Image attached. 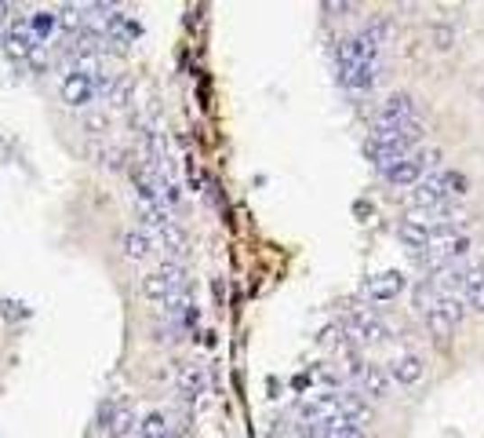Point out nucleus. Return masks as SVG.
Masks as SVG:
<instances>
[{
	"label": "nucleus",
	"instance_id": "obj_6",
	"mask_svg": "<svg viewBox=\"0 0 484 438\" xmlns=\"http://www.w3.org/2000/svg\"><path fill=\"white\" fill-rule=\"evenodd\" d=\"M342 325H346V332L357 340V347H361V343L379 347V343H386V340L394 336V329L386 325V322H382L375 311H353V314H350Z\"/></svg>",
	"mask_w": 484,
	"mask_h": 438
},
{
	"label": "nucleus",
	"instance_id": "obj_9",
	"mask_svg": "<svg viewBox=\"0 0 484 438\" xmlns=\"http://www.w3.org/2000/svg\"><path fill=\"white\" fill-rule=\"evenodd\" d=\"M386 373H390L394 387H416L423 377H426V362L419 355H412V350H405V355L390 359L386 362Z\"/></svg>",
	"mask_w": 484,
	"mask_h": 438
},
{
	"label": "nucleus",
	"instance_id": "obj_5",
	"mask_svg": "<svg viewBox=\"0 0 484 438\" xmlns=\"http://www.w3.org/2000/svg\"><path fill=\"white\" fill-rule=\"evenodd\" d=\"M419 121V103L416 96L408 92H397L390 96L379 110H375V132H390V128H401V125H416Z\"/></svg>",
	"mask_w": 484,
	"mask_h": 438
},
{
	"label": "nucleus",
	"instance_id": "obj_21",
	"mask_svg": "<svg viewBox=\"0 0 484 438\" xmlns=\"http://www.w3.org/2000/svg\"><path fill=\"white\" fill-rule=\"evenodd\" d=\"M480 99H484V84H480Z\"/></svg>",
	"mask_w": 484,
	"mask_h": 438
},
{
	"label": "nucleus",
	"instance_id": "obj_17",
	"mask_svg": "<svg viewBox=\"0 0 484 438\" xmlns=\"http://www.w3.org/2000/svg\"><path fill=\"white\" fill-rule=\"evenodd\" d=\"M296 438H332L335 434V424H317V420H299L292 427Z\"/></svg>",
	"mask_w": 484,
	"mask_h": 438
},
{
	"label": "nucleus",
	"instance_id": "obj_15",
	"mask_svg": "<svg viewBox=\"0 0 484 438\" xmlns=\"http://www.w3.org/2000/svg\"><path fill=\"white\" fill-rule=\"evenodd\" d=\"M139 438H175V431H171V416L168 413H146L142 420H139Z\"/></svg>",
	"mask_w": 484,
	"mask_h": 438
},
{
	"label": "nucleus",
	"instance_id": "obj_7",
	"mask_svg": "<svg viewBox=\"0 0 484 438\" xmlns=\"http://www.w3.org/2000/svg\"><path fill=\"white\" fill-rule=\"evenodd\" d=\"M405 289H408V278H405L401 271H382V275H371L361 293H364L368 303H390V300H397Z\"/></svg>",
	"mask_w": 484,
	"mask_h": 438
},
{
	"label": "nucleus",
	"instance_id": "obj_13",
	"mask_svg": "<svg viewBox=\"0 0 484 438\" xmlns=\"http://www.w3.org/2000/svg\"><path fill=\"white\" fill-rule=\"evenodd\" d=\"M462 303L477 314H484V263H470V278L462 289Z\"/></svg>",
	"mask_w": 484,
	"mask_h": 438
},
{
	"label": "nucleus",
	"instance_id": "obj_11",
	"mask_svg": "<svg viewBox=\"0 0 484 438\" xmlns=\"http://www.w3.org/2000/svg\"><path fill=\"white\" fill-rule=\"evenodd\" d=\"M335 409H339V424H361L364 427V420L371 416L368 398L361 391H353V387H346V391L335 395Z\"/></svg>",
	"mask_w": 484,
	"mask_h": 438
},
{
	"label": "nucleus",
	"instance_id": "obj_2",
	"mask_svg": "<svg viewBox=\"0 0 484 438\" xmlns=\"http://www.w3.org/2000/svg\"><path fill=\"white\" fill-rule=\"evenodd\" d=\"M423 132H426L423 121H416V125H401V128H390V132H371L364 154H368V161H371L379 172H386L394 161H401V157H408V154L419 150Z\"/></svg>",
	"mask_w": 484,
	"mask_h": 438
},
{
	"label": "nucleus",
	"instance_id": "obj_16",
	"mask_svg": "<svg viewBox=\"0 0 484 438\" xmlns=\"http://www.w3.org/2000/svg\"><path fill=\"white\" fill-rule=\"evenodd\" d=\"M5 48H8V55H15V59H30V55L37 51V37H33V33L26 30V23H23V26H15V30L8 33V44H5Z\"/></svg>",
	"mask_w": 484,
	"mask_h": 438
},
{
	"label": "nucleus",
	"instance_id": "obj_1",
	"mask_svg": "<svg viewBox=\"0 0 484 438\" xmlns=\"http://www.w3.org/2000/svg\"><path fill=\"white\" fill-rule=\"evenodd\" d=\"M335 62H339V84L353 96H364L379 80V44H371L364 33L357 37H342L335 48Z\"/></svg>",
	"mask_w": 484,
	"mask_h": 438
},
{
	"label": "nucleus",
	"instance_id": "obj_4",
	"mask_svg": "<svg viewBox=\"0 0 484 438\" xmlns=\"http://www.w3.org/2000/svg\"><path fill=\"white\" fill-rule=\"evenodd\" d=\"M437 161H441L437 150H416V154L394 161L382 175H386V183H390V187H416L419 180H426V168L437 172Z\"/></svg>",
	"mask_w": 484,
	"mask_h": 438
},
{
	"label": "nucleus",
	"instance_id": "obj_12",
	"mask_svg": "<svg viewBox=\"0 0 484 438\" xmlns=\"http://www.w3.org/2000/svg\"><path fill=\"white\" fill-rule=\"evenodd\" d=\"M208 391V373H205V366L201 362H186L182 369H178V395L182 398H201Z\"/></svg>",
	"mask_w": 484,
	"mask_h": 438
},
{
	"label": "nucleus",
	"instance_id": "obj_14",
	"mask_svg": "<svg viewBox=\"0 0 484 438\" xmlns=\"http://www.w3.org/2000/svg\"><path fill=\"white\" fill-rule=\"evenodd\" d=\"M124 256L135 259V263H146L153 256V238L150 230H128L124 234Z\"/></svg>",
	"mask_w": 484,
	"mask_h": 438
},
{
	"label": "nucleus",
	"instance_id": "obj_3",
	"mask_svg": "<svg viewBox=\"0 0 484 438\" xmlns=\"http://www.w3.org/2000/svg\"><path fill=\"white\" fill-rule=\"evenodd\" d=\"M142 296L153 300V303H171L178 296H189V282H186V271H182V263H160L157 271H150L142 278Z\"/></svg>",
	"mask_w": 484,
	"mask_h": 438
},
{
	"label": "nucleus",
	"instance_id": "obj_20",
	"mask_svg": "<svg viewBox=\"0 0 484 438\" xmlns=\"http://www.w3.org/2000/svg\"><path fill=\"white\" fill-rule=\"evenodd\" d=\"M8 23V5H0V26Z\"/></svg>",
	"mask_w": 484,
	"mask_h": 438
},
{
	"label": "nucleus",
	"instance_id": "obj_10",
	"mask_svg": "<svg viewBox=\"0 0 484 438\" xmlns=\"http://www.w3.org/2000/svg\"><path fill=\"white\" fill-rule=\"evenodd\" d=\"M135 427V413L128 402H106L103 413H99V431L110 434V438H124L128 431Z\"/></svg>",
	"mask_w": 484,
	"mask_h": 438
},
{
	"label": "nucleus",
	"instance_id": "obj_19",
	"mask_svg": "<svg viewBox=\"0 0 484 438\" xmlns=\"http://www.w3.org/2000/svg\"><path fill=\"white\" fill-rule=\"evenodd\" d=\"M332 438H368V431L361 424H335V434Z\"/></svg>",
	"mask_w": 484,
	"mask_h": 438
},
{
	"label": "nucleus",
	"instance_id": "obj_8",
	"mask_svg": "<svg viewBox=\"0 0 484 438\" xmlns=\"http://www.w3.org/2000/svg\"><path fill=\"white\" fill-rule=\"evenodd\" d=\"M353 391H361V395L371 398V402H386V398L394 395V380H390V373H386V366H379V362H364V369H361Z\"/></svg>",
	"mask_w": 484,
	"mask_h": 438
},
{
	"label": "nucleus",
	"instance_id": "obj_18",
	"mask_svg": "<svg viewBox=\"0 0 484 438\" xmlns=\"http://www.w3.org/2000/svg\"><path fill=\"white\" fill-rule=\"evenodd\" d=\"M55 23H59L55 15H48V12H37V15L26 23V30H30L33 37H44V33H51V30H55Z\"/></svg>",
	"mask_w": 484,
	"mask_h": 438
}]
</instances>
